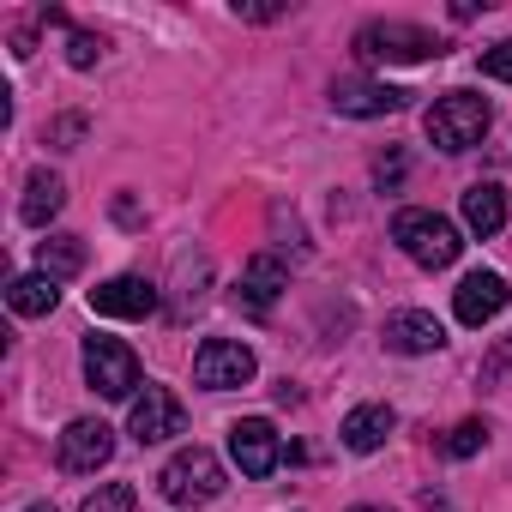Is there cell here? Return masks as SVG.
I'll list each match as a JSON object with an SVG mask.
<instances>
[{
  "instance_id": "obj_1",
  "label": "cell",
  "mask_w": 512,
  "mask_h": 512,
  "mask_svg": "<svg viewBox=\"0 0 512 512\" xmlns=\"http://www.w3.org/2000/svg\"><path fill=\"white\" fill-rule=\"evenodd\" d=\"M392 241L410 253L416 266H428V272H440V266H452L458 260V223L452 217H440V211H398L392 217Z\"/></svg>"
},
{
  "instance_id": "obj_16",
  "label": "cell",
  "mask_w": 512,
  "mask_h": 512,
  "mask_svg": "<svg viewBox=\"0 0 512 512\" xmlns=\"http://www.w3.org/2000/svg\"><path fill=\"white\" fill-rule=\"evenodd\" d=\"M392 422H398V416H392L386 404H356V410L344 416V446L368 458V452H380V446H386V434H392Z\"/></svg>"
},
{
  "instance_id": "obj_24",
  "label": "cell",
  "mask_w": 512,
  "mask_h": 512,
  "mask_svg": "<svg viewBox=\"0 0 512 512\" xmlns=\"http://www.w3.org/2000/svg\"><path fill=\"white\" fill-rule=\"evenodd\" d=\"M97 55H103V43H97V37H85V31H73L67 61H73V67H97Z\"/></svg>"
},
{
  "instance_id": "obj_26",
  "label": "cell",
  "mask_w": 512,
  "mask_h": 512,
  "mask_svg": "<svg viewBox=\"0 0 512 512\" xmlns=\"http://www.w3.org/2000/svg\"><path fill=\"white\" fill-rule=\"evenodd\" d=\"M235 19H253V25H266V19H284V7H247V0H235Z\"/></svg>"
},
{
  "instance_id": "obj_15",
  "label": "cell",
  "mask_w": 512,
  "mask_h": 512,
  "mask_svg": "<svg viewBox=\"0 0 512 512\" xmlns=\"http://www.w3.org/2000/svg\"><path fill=\"white\" fill-rule=\"evenodd\" d=\"M464 229L470 235H500L506 229V193L494 187V181H476V187H464Z\"/></svg>"
},
{
  "instance_id": "obj_6",
  "label": "cell",
  "mask_w": 512,
  "mask_h": 512,
  "mask_svg": "<svg viewBox=\"0 0 512 512\" xmlns=\"http://www.w3.org/2000/svg\"><path fill=\"white\" fill-rule=\"evenodd\" d=\"M253 350L247 344H235V338H205L199 350H193V380L205 386V392H235V386H247L253 380Z\"/></svg>"
},
{
  "instance_id": "obj_13",
  "label": "cell",
  "mask_w": 512,
  "mask_h": 512,
  "mask_svg": "<svg viewBox=\"0 0 512 512\" xmlns=\"http://www.w3.org/2000/svg\"><path fill=\"white\" fill-rule=\"evenodd\" d=\"M151 308H157V290L145 278H109L91 290V314H103V320H145Z\"/></svg>"
},
{
  "instance_id": "obj_21",
  "label": "cell",
  "mask_w": 512,
  "mask_h": 512,
  "mask_svg": "<svg viewBox=\"0 0 512 512\" xmlns=\"http://www.w3.org/2000/svg\"><path fill=\"white\" fill-rule=\"evenodd\" d=\"M79 512H133V482H103L97 494H85Z\"/></svg>"
},
{
  "instance_id": "obj_2",
  "label": "cell",
  "mask_w": 512,
  "mask_h": 512,
  "mask_svg": "<svg viewBox=\"0 0 512 512\" xmlns=\"http://www.w3.org/2000/svg\"><path fill=\"white\" fill-rule=\"evenodd\" d=\"M356 55H362V61L416 67V61H434V55H446V49H440V37H434V31H422V25L374 19V25H362V31H356Z\"/></svg>"
},
{
  "instance_id": "obj_10",
  "label": "cell",
  "mask_w": 512,
  "mask_h": 512,
  "mask_svg": "<svg viewBox=\"0 0 512 512\" xmlns=\"http://www.w3.org/2000/svg\"><path fill=\"white\" fill-rule=\"evenodd\" d=\"M284 284H290V272H284L278 253H253L247 272H241V290H235V308H241V314H253V320H266V314L278 308Z\"/></svg>"
},
{
  "instance_id": "obj_11",
  "label": "cell",
  "mask_w": 512,
  "mask_h": 512,
  "mask_svg": "<svg viewBox=\"0 0 512 512\" xmlns=\"http://www.w3.org/2000/svg\"><path fill=\"white\" fill-rule=\"evenodd\" d=\"M404 103H410V91H398V85H374V79H338L332 85V109L338 115H356V121L398 115Z\"/></svg>"
},
{
  "instance_id": "obj_19",
  "label": "cell",
  "mask_w": 512,
  "mask_h": 512,
  "mask_svg": "<svg viewBox=\"0 0 512 512\" xmlns=\"http://www.w3.org/2000/svg\"><path fill=\"white\" fill-rule=\"evenodd\" d=\"M79 266H85V241H79V235H49V241H37V272H49L55 284L73 278Z\"/></svg>"
},
{
  "instance_id": "obj_22",
  "label": "cell",
  "mask_w": 512,
  "mask_h": 512,
  "mask_svg": "<svg viewBox=\"0 0 512 512\" xmlns=\"http://www.w3.org/2000/svg\"><path fill=\"white\" fill-rule=\"evenodd\" d=\"M500 380H512V332L482 356V386H500Z\"/></svg>"
},
{
  "instance_id": "obj_5",
  "label": "cell",
  "mask_w": 512,
  "mask_h": 512,
  "mask_svg": "<svg viewBox=\"0 0 512 512\" xmlns=\"http://www.w3.org/2000/svg\"><path fill=\"white\" fill-rule=\"evenodd\" d=\"M85 380H91V392L97 398H133L139 392V356L121 344V338H85Z\"/></svg>"
},
{
  "instance_id": "obj_25",
  "label": "cell",
  "mask_w": 512,
  "mask_h": 512,
  "mask_svg": "<svg viewBox=\"0 0 512 512\" xmlns=\"http://www.w3.org/2000/svg\"><path fill=\"white\" fill-rule=\"evenodd\" d=\"M79 139H85V115H67V121H55V145H61V151H73Z\"/></svg>"
},
{
  "instance_id": "obj_4",
  "label": "cell",
  "mask_w": 512,
  "mask_h": 512,
  "mask_svg": "<svg viewBox=\"0 0 512 512\" xmlns=\"http://www.w3.org/2000/svg\"><path fill=\"white\" fill-rule=\"evenodd\" d=\"M157 488H163L169 506H211V500L223 494V464H217V452H205V446H181V452L163 464Z\"/></svg>"
},
{
  "instance_id": "obj_12",
  "label": "cell",
  "mask_w": 512,
  "mask_h": 512,
  "mask_svg": "<svg viewBox=\"0 0 512 512\" xmlns=\"http://www.w3.org/2000/svg\"><path fill=\"white\" fill-rule=\"evenodd\" d=\"M506 302H512V290H506L500 272H470V278L452 290V314H458L464 326H488Z\"/></svg>"
},
{
  "instance_id": "obj_3",
  "label": "cell",
  "mask_w": 512,
  "mask_h": 512,
  "mask_svg": "<svg viewBox=\"0 0 512 512\" xmlns=\"http://www.w3.org/2000/svg\"><path fill=\"white\" fill-rule=\"evenodd\" d=\"M488 121H494V109H488L476 91H446V97L422 115V127H428V139H434L440 151H470V145H482Z\"/></svg>"
},
{
  "instance_id": "obj_7",
  "label": "cell",
  "mask_w": 512,
  "mask_h": 512,
  "mask_svg": "<svg viewBox=\"0 0 512 512\" xmlns=\"http://www.w3.org/2000/svg\"><path fill=\"white\" fill-rule=\"evenodd\" d=\"M229 458H235L241 476H272V470L284 464V434H278L266 416H241V422L229 428Z\"/></svg>"
},
{
  "instance_id": "obj_28",
  "label": "cell",
  "mask_w": 512,
  "mask_h": 512,
  "mask_svg": "<svg viewBox=\"0 0 512 512\" xmlns=\"http://www.w3.org/2000/svg\"><path fill=\"white\" fill-rule=\"evenodd\" d=\"M25 512H55V506H25Z\"/></svg>"
},
{
  "instance_id": "obj_27",
  "label": "cell",
  "mask_w": 512,
  "mask_h": 512,
  "mask_svg": "<svg viewBox=\"0 0 512 512\" xmlns=\"http://www.w3.org/2000/svg\"><path fill=\"white\" fill-rule=\"evenodd\" d=\"M374 175H380V181H398V175H404V163H398V157H380V169H374Z\"/></svg>"
},
{
  "instance_id": "obj_8",
  "label": "cell",
  "mask_w": 512,
  "mask_h": 512,
  "mask_svg": "<svg viewBox=\"0 0 512 512\" xmlns=\"http://www.w3.org/2000/svg\"><path fill=\"white\" fill-rule=\"evenodd\" d=\"M127 428H133V440H139V446H157V440L187 434V410H181V398H175L169 386H145V392L133 398Z\"/></svg>"
},
{
  "instance_id": "obj_17",
  "label": "cell",
  "mask_w": 512,
  "mask_h": 512,
  "mask_svg": "<svg viewBox=\"0 0 512 512\" xmlns=\"http://www.w3.org/2000/svg\"><path fill=\"white\" fill-rule=\"evenodd\" d=\"M61 205H67V181H61V175H49V169H37V175L25 181V205H19V217H25L31 229H43Z\"/></svg>"
},
{
  "instance_id": "obj_18",
  "label": "cell",
  "mask_w": 512,
  "mask_h": 512,
  "mask_svg": "<svg viewBox=\"0 0 512 512\" xmlns=\"http://www.w3.org/2000/svg\"><path fill=\"white\" fill-rule=\"evenodd\" d=\"M7 302H13V314H25V320H37V314H55V302H61V290H55V278H49V272H25V278H13V290H7Z\"/></svg>"
},
{
  "instance_id": "obj_9",
  "label": "cell",
  "mask_w": 512,
  "mask_h": 512,
  "mask_svg": "<svg viewBox=\"0 0 512 512\" xmlns=\"http://www.w3.org/2000/svg\"><path fill=\"white\" fill-rule=\"evenodd\" d=\"M109 458H115V428H109V422L79 416V422H67V428H61V470L91 476V470H103Z\"/></svg>"
},
{
  "instance_id": "obj_20",
  "label": "cell",
  "mask_w": 512,
  "mask_h": 512,
  "mask_svg": "<svg viewBox=\"0 0 512 512\" xmlns=\"http://www.w3.org/2000/svg\"><path fill=\"white\" fill-rule=\"evenodd\" d=\"M482 440H488V422H476V416H470V422H458V428L446 434V458H476V452H482Z\"/></svg>"
},
{
  "instance_id": "obj_23",
  "label": "cell",
  "mask_w": 512,
  "mask_h": 512,
  "mask_svg": "<svg viewBox=\"0 0 512 512\" xmlns=\"http://www.w3.org/2000/svg\"><path fill=\"white\" fill-rule=\"evenodd\" d=\"M482 73H488V79H500V85H512V37H506V43H494V49H482Z\"/></svg>"
},
{
  "instance_id": "obj_29",
  "label": "cell",
  "mask_w": 512,
  "mask_h": 512,
  "mask_svg": "<svg viewBox=\"0 0 512 512\" xmlns=\"http://www.w3.org/2000/svg\"><path fill=\"white\" fill-rule=\"evenodd\" d=\"M356 512H374V506H356Z\"/></svg>"
},
{
  "instance_id": "obj_14",
  "label": "cell",
  "mask_w": 512,
  "mask_h": 512,
  "mask_svg": "<svg viewBox=\"0 0 512 512\" xmlns=\"http://www.w3.org/2000/svg\"><path fill=\"white\" fill-rule=\"evenodd\" d=\"M440 344H446V326L422 308H404L386 320V350H398V356H434Z\"/></svg>"
}]
</instances>
